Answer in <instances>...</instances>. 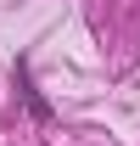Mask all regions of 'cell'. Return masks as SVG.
<instances>
[{
    "label": "cell",
    "mask_w": 140,
    "mask_h": 146,
    "mask_svg": "<svg viewBox=\"0 0 140 146\" xmlns=\"http://www.w3.org/2000/svg\"><path fill=\"white\" fill-rule=\"evenodd\" d=\"M22 101H28V112H34V118H51V107H45V96H39L34 84H28V73H22Z\"/></svg>",
    "instance_id": "obj_1"
}]
</instances>
